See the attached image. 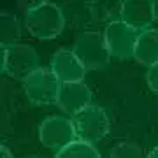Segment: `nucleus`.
I'll list each match as a JSON object with an SVG mask.
<instances>
[{"label":"nucleus","mask_w":158,"mask_h":158,"mask_svg":"<svg viewBox=\"0 0 158 158\" xmlns=\"http://www.w3.org/2000/svg\"><path fill=\"white\" fill-rule=\"evenodd\" d=\"M21 158H40V156H37V155H27V156H21Z\"/></svg>","instance_id":"nucleus-19"},{"label":"nucleus","mask_w":158,"mask_h":158,"mask_svg":"<svg viewBox=\"0 0 158 158\" xmlns=\"http://www.w3.org/2000/svg\"><path fill=\"white\" fill-rule=\"evenodd\" d=\"M0 156H2V158H14V156H12V153L9 151V149H7L4 144L0 146Z\"/></svg>","instance_id":"nucleus-16"},{"label":"nucleus","mask_w":158,"mask_h":158,"mask_svg":"<svg viewBox=\"0 0 158 158\" xmlns=\"http://www.w3.org/2000/svg\"><path fill=\"white\" fill-rule=\"evenodd\" d=\"M119 16L121 21L130 25L137 32L151 28V23L155 21L153 0H123L119 2Z\"/></svg>","instance_id":"nucleus-9"},{"label":"nucleus","mask_w":158,"mask_h":158,"mask_svg":"<svg viewBox=\"0 0 158 158\" xmlns=\"http://www.w3.org/2000/svg\"><path fill=\"white\" fill-rule=\"evenodd\" d=\"M21 37V25L12 12L2 11L0 12V42L2 46L18 44Z\"/></svg>","instance_id":"nucleus-12"},{"label":"nucleus","mask_w":158,"mask_h":158,"mask_svg":"<svg viewBox=\"0 0 158 158\" xmlns=\"http://www.w3.org/2000/svg\"><path fill=\"white\" fill-rule=\"evenodd\" d=\"M72 51L79 58V62L83 63L86 72L107 67L109 58H111V53H109L106 39H104V32H97V30L81 32L74 40Z\"/></svg>","instance_id":"nucleus-2"},{"label":"nucleus","mask_w":158,"mask_h":158,"mask_svg":"<svg viewBox=\"0 0 158 158\" xmlns=\"http://www.w3.org/2000/svg\"><path fill=\"white\" fill-rule=\"evenodd\" d=\"M91 102V91L85 83H65L60 88L56 106L60 111L69 116L77 114L81 109L90 106Z\"/></svg>","instance_id":"nucleus-10"},{"label":"nucleus","mask_w":158,"mask_h":158,"mask_svg":"<svg viewBox=\"0 0 158 158\" xmlns=\"http://www.w3.org/2000/svg\"><path fill=\"white\" fill-rule=\"evenodd\" d=\"M153 16L158 21V0H153Z\"/></svg>","instance_id":"nucleus-17"},{"label":"nucleus","mask_w":158,"mask_h":158,"mask_svg":"<svg viewBox=\"0 0 158 158\" xmlns=\"http://www.w3.org/2000/svg\"><path fill=\"white\" fill-rule=\"evenodd\" d=\"M25 23H27L28 32L35 39L49 40L58 37L63 32L65 16L60 6H56L55 2L39 0V2H32L27 7Z\"/></svg>","instance_id":"nucleus-1"},{"label":"nucleus","mask_w":158,"mask_h":158,"mask_svg":"<svg viewBox=\"0 0 158 158\" xmlns=\"http://www.w3.org/2000/svg\"><path fill=\"white\" fill-rule=\"evenodd\" d=\"M39 139L46 148L60 151L77 139L72 119L65 116H48L39 127Z\"/></svg>","instance_id":"nucleus-7"},{"label":"nucleus","mask_w":158,"mask_h":158,"mask_svg":"<svg viewBox=\"0 0 158 158\" xmlns=\"http://www.w3.org/2000/svg\"><path fill=\"white\" fill-rule=\"evenodd\" d=\"M139 34L141 32H137L121 19L111 21L104 30V39L111 56H116L118 60L134 58V49H135Z\"/></svg>","instance_id":"nucleus-6"},{"label":"nucleus","mask_w":158,"mask_h":158,"mask_svg":"<svg viewBox=\"0 0 158 158\" xmlns=\"http://www.w3.org/2000/svg\"><path fill=\"white\" fill-rule=\"evenodd\" d=\"M55 158H100V153L91 142L76 139L60 151H56Z\"/></svg>","instance_id":"nucleus-13"},{"label":"nucleus","mask_w":158,"mask_h":158,"mask_svg":"<svg viewBox=\"0 0 158 158\" xmlns=\"http://www.w3.org/2000/svg\"><path fill=\"white\" fill-rule=\"evenodd\" d=\"M146 79H148V85L155 93H158V63L151 65L148 69V74H146Z\"/></svg>","instance_id":"nucleus-15"},{"label":"nucleus","mask_w":158,"mask_h":158,"mask_svg":"<svg viewBox=\"0 0 158 158\" xmlns=\"http://www.w3.org/2000/svg\"><path fill=\"white\" fill-rule=\"evenodd\" d=\"M72 123L77 134V139L91 142V144L102 141L111 130V121H109L107 113L97 104H90L85 109H81L77 114H74Z\"/></svg>","instance_id":"nucleus-4"},{"label":"nucleus","mask_w":158,"mask_h":158,"mask_svg":"<svg viewBox=\"0 0 158 158\" xmlns=\"http://www.w3.org/2000/svg\"><path fill=\"white\" fill-rule=\"evenodd\" d=\"M146 158H158V146L156 148H153L151 151L148 153V156Z\"/></svg>","instance_id":"nucleus-18"},{"label":"nucleus","mask_w":158,"mask_h":158,"mask_svg":"<svg viewBox=\"0 0 158 158\" xmlns=\"http://www.w3.org/2000/svg\"><path fill=\"white\" fill-rule=\"evenodd\" d=\"M51 72L58 77V81L65 83H83L86 76V69L72 49H58L51 56Z\"/></svg>","instance_id":"nucleus-8"},{"label":"nucleus","mask_w":158,"mask_h":158,"mask_svg":"<svg viewBox=\"0 0 158 158\" xmlns=\"http://www.w3.org/2000/svg\"><path fill=\"white\" fill-rule=\"evenodd\" d=\"M134 58L148 67L158 63V28H148L139 34Z\"/></svg>","instance_id":"nucleus-11"},{"label":"nucleus","mask_w":158,"mask_h":158,"mask_svg":"<svg viewBox=\"0 0 158 158\" xmlns=\"http://www.w3.org/2000/svg\"><path fill=\"white\" fill-rule=\"evenodd\" d=\"M23 86H25V93L32 104L49 106V104H56L62 83L51 72V69L39 67L23 81Z\"/></svg>","instance_id":"nucleus-5"},{"label":"nucleus","mask_w":158,"mask_h":158,"mask_svg":"<svg viewBox=\"0 0 158 158\" xmlns=\"http://www.w3.org/2000/svg\"><path fill=\"white\" fill-rule=\"evenodd\" d=\"M109 158H144L141 146L134 142H119L109 151Z\"/></svg>","instance_id":"nucleus-14"},{"label":"nucleus","mask_w":158,"mask_h":158,"mask_svg":"<svg viewBox=\"0 0 158 158\" xmlns=\"http://www.w3.org/2000/svg\"><path fill=\"white\" fill-rule=\"evenodd\" d=\"M2 74H7L14 79L25 81L30 74L39 69V55L28 44L2 46Z\"/></svg>","instance_id":"nucleus-3"}]
</instances>
